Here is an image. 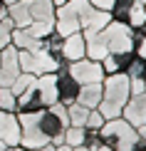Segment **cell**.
Segmentation results:
<instances>
[{
    "instance_id": "cell-1",
    "label": "cell",
    "mask_w": 146,
    "mask_h": 151,
    "mask_svg": "<svg viewBox=\"0 0 146 151\" xmlns=\"http://www.w3.org/2000/svg\"><path fill=\"white\" fill-rule=\"evenodd\" d=\"M20 122V146L32 151L45 144H65V129L69 127L67 106L55 102L40 111H22L17 114Z\"/></svg>"
},
{
    "instance_id": "cell-2",
    "label": "cell",
    "mask_w": 146,
    "mask_h": 151,
    "mask_svg": "<svg viewBox=\"0 0 146 151\" xmlns=\"http://www.w3.org/2000/svg\"><path fill=\"white\" fill-rule=\"evenodd\" d=\"M109 22H111L109 10L94 8L89 0H67L65 5L55 10V32L60 35L82 32L84 37H89L104 30Z\"/></svg>"
},
{
    "instance_id": "cell-3",
    "label": "cell",
    "mask_w": 146,
    "mask_h": 151,
    "mask_svg": "<svg viewBox=\"0 0 146 151\" xmlns=\"http://www.w3.org/2000/svg\"><path fill=\"white\" fill-rule=\"evenodd\" d=\"M129 97H131V87H129V77L124 72L104 74V79H101V99H99L97 109L101 111L104 119H117V116H122V109Z\"/></svg>"
},
{
    "instance_id": "cell-4",
    "label": "cell",
    "mask_w": 146,
    "mask_h": 151,
    "mask_svg": "<svg viewBox=\"0 0 146 151\" xmlns=\"http://www.w3.org/2000/svg\"><path fill=\"white\" fill-rule=\"evenodd\" d=\"M99 134H101V144L109 146L111 151H131V149H136V129L122 116L106 119L104 127L99 129Z\"/></svg>"
},
{
    "instance_id": "cell-5",
    "label": "cell",
    "mask_w": 146,
    "mask_h": 151,
    "mask_svg": "<svg viewBox=\"0 0 146 151\" xmlns=\"http://www.w3.org/2000/svg\"><path fill=\"white\" fill-rule=\"evenodd\" d=\"M17 62H20V72H30V74H35V77L57 72V67H60V60H55L45 47L17 50Z\"/></svg>"
},
{
    "instance_id": "cell-6",
    "label": "cell",
    "mask_w": 146,
    "mask_h": 151,
    "mask_svg": "<svg viewBox=\"0 0 146 151\" xmlns=\"http://www.w3.org/2000/svg\"><path fill=\"white\" fill-rule=\"evenodd\" d=\"M99 37L109 52H134V37H131V27L124 22L111 20L104 30H99Z\"/></svg>"
},
{
    "instance_id": "cell-7",
    "label": "cell",
    "mask_w": 146,
    "mask_h": 151,
    "mask_svg": "<svg viewBox=\"0 0 146 151\" xmlns=\"http://www.w3.org/2000/svg\"><path fill=\"white\" fill-rule=\"evenodd\" d=\"M67 72L72 74L79 84H92V82H101V79H104V67H101V62L89 60V57H82V60L69 62Z\"/></svg>"
},
{
    "instance_id": "cell-8",
    "label": "cell",
    "mask_w": 146,
    "mask_h": 151,
    "mask_svg": "<svg viewBox=\"0 0 146 151\" xmlns=\"http://www.w3.org/2000/svg\"><path fill=\"white\" fill-rule=\"evenodd\" d=\"M20 74V62H17V47L5 45L0 50V87H10Z\"/></svg>"
},
{
    "instance_id": "cell-9",
    "label": "cell",
    "mask_w": 146,
    "mask_h": 151,
    "mask_svg": "<svg viewBox=\"0 0 146 151\" xmlns=\"http://www.w3.org/2000/svg\"><path fill=\"white\" fill-rule=\"evenodd\" d=\"M122 119H126L134 129L146 124V92L131 94V97L126 99V104L122 109Z\"/></svg>"
},
{
    "instance_id": "cell-10",
    "label": "cell",
    "mask_w": 146,
    "mask_h": 151,
    "mask_svg": "<svg viewBox=\"0 0 146 151\" xmlns=\"http://www.w3.org/2000/svg\"><path fill=\"white\" fill-rule=\"evenodd\" d=\"M0 141L5 146H20V122L15 111H3L0 109Z\"/></svg>"
},
{
    "instance_id": "cell-11",
    "label": "cell",
    "mask_w": 146,
    "mask_h": 151,
    "mask_svg": "<svg viewBox=\"0 0 146 151\" xmlns=\"http://www.w3.org/2000/svg\"><path fill=\"white\" fill-rule=\"evenodd\" d=\"M87 57V45H84V35L82 32H72L65 35V45H62V60L65 62H74Z\"/></svg>"
},
{
    "instance_id": "cell-12",
    "label": "cell",
    "mask_w": 146,
    "mask_h": 151,
    "mask_svg": "<svg viewBox=\"0 0 146 151\" xmlns=\"http://www.w3.org/2000/svg\"><path fill=\"white\" fill-rule=\"evenodd\" d=\"M12 27H27L32 22V12H30V0H17V3L8 5V15Z\"/></svg>"
},
{
    "instance_id": "cell-13",
    "label": "cell",
    "mask_w": 146,
    "mask_h": 151,
    "mask_svg": "<svg viewBox=\"0 0 146 151\" xmlns=\"http://www.w3.org/2000/svg\"><path fill=\"white\" fill-rule=\"evenodd\" d=\"M35 89H37V94H40V99H42L45 106L55 104L57 102V77H55V72L40 74L37 82H35Z\"/></svg>"
},
{
    "instance_id": "cell-14",
    "label": "cell",
    "mask_w": 146,
    "mask_h": 151,
    "mask_svg": "<svg viewBox=\"0 0 146 151\" xmlns=\"http://www.w3.org/2000/svg\"><path fill=\"white\" fill-rule=\"evenodd\" d=\"M136 52H109L104 60H101V67H104V74H119L126 72V67L131 65Z\"/></svg>"
},
{
    "instance_id": "cell-15",
    "label": "cell",
    "mask_w": 146,
    "mask_h": 151,
    "mask_svg": "<svg viewBox=\"0 0 146 151\" xmlns=\"http://www.w3.org/2000/svg\"><path fill=\"white\" fill-rule=\"evenodd\" d=\"M101 99V82H92V84H79V94L77 102L87 109H97Z\"/></svg>"
},
{
    "instance_id": "cell-16",
    "label": "cell",
    "mask_w": 146,
    "mask_h": 151,
    "mask_svg": "<svg viewBox=\"0 0 146 151\" xmlns=\"http://www.w3.org/2000/svg\"><path fill=\"white\" fill-rule=\"evenodd\" d=\"M55 5L52 0H30V12H32V22H45L55 20Z\"/></svg>"
},
{
    "instance_id": "cell-17",
    "label": "cell",
    "mask_w": 146,
    "mask_h": 151,
    "mask_svg": "<svg viewBox=\"0 0 146 151\" xmlns=\"http://www.w3.org/2000/svg\"><path fill=\"white\" fill-rule=\"evenodd\" d=\"M62 45H65V35H60V32H50L45 37V42H42V47L60 62H62Z\"/></svg>"
},
{
    "instance_id": "cell-18",
    "label": "cell",
    "mask_w": 146,
    "mask_h": 151,
    "mask_svg": "<svg viewBox=\"0 0 146 151\" xmlns=\"http://www.w3.org/2000/svg\"><path fill=\"white\" fill-rule=\"evenodd\" d=\"M126 25H129L131 30H141V27H146V5H139V3L131 5L129 17H126Z\"/></svg>"
},
{
    "instance_id": "cell-19",
    "label": "cell",
    "mask_w": 146,
    "mask_h": 151,
    "mask_svg": "<svg viewBox=\"0 0 146 151\" xmlns=\"http://www.w3.org/2000/svg\"><path fill=\"white\" fill-rule=\"evenodd\" d=\"M87 114H89V109H87V106H82L79 102L69 104V106H67V119H69V127H84Z\"/></svg>"
},
{
    "instance_id": "cell-20",
    "label": "cell",
    "mask_w": 146,
    "mask_h": 151,
    "mask_svg": "<svg viewBox=\"0 0 146 151\" xmlns=\"http://www.w3.org/2000/svg\"><path fill=\"white\" fill-rule=\"evenodd\" d=\"M30 35L35 37V40H45V37L50 35V32H55V20H45V22H30L27 27Z\"/></svg>"
},
{
    "instance_id": "cell-21",
    "label": "cell",
    "mask_w": 146,
    "mask_h": 151,
    "mask_svg": "<svg viewBox=\"0 0 146 151\" xmlns=\"http://www.w3.org/2000/svg\"><path fill=\"white\" fill-rule=\"evenodd\" d=\"M0 109L3 111H15L17 114V97L12 94L10 87H0Z\"/></svg>"
},
{
    "instance_id": "cell-22",
    "label": "cell",
    "mask_w": 146,
    "mask_h": 151,
    "mask_svg": "<svg viewBox=\"0 0 146 151\" xmlns=\"http://www.w3.org/2000/svg\"><path fill=\"white\" fill-rule=\"evenodd\" d=\"M82 139H84V127H67L65 129V144L67 146H82Z\"/></svg>"
},
{
    "instance_id": "cell-23",
    "label": "cell",
    "mask_w": 146,
    "mask_h": 151,
    "mask_svg": "<svg viewBox=\"0 0 146 151\" xmlns=\"http://www.w3.org/2000/svg\"><path fill=\"white\" fill-rule=\"evenodd\" d=\"M82 146L89 149V151H97L101 146V134L99 129H84V139H82Z\"/></svg>"
},
{
    "instance_id": "cell-24",
    "label": "cell",
    "mask_w": 146,
    "mask_h": 151,
    "mask_svg": "<svg viewBox=\"0 0 146 151\" xmlns=\"http://www.w3.org/2000/svg\"><path fill=\"white\" fill-rule=\"evenodd\" d=\"M106 119L101 116L99 109H89V114H87V122H84V129H101L104 127Z\"/></svg>"
},
{
    "instance_id": "cell-25",
    "label": "cell",
    "mask_w": 146,
    "mask_h": 151,
    "mask_svg": "<svg viewBox=\"0 0 146 151\" xmlns=\"http://www.w3.org/2000/svg\"><path fill=\"white\" fill-rule=\"evenodd\" d=\"M10 32H12L10 20H8V17H5V20H0V50H3L5 45H10Z\"/></svg>"
},
{
    "instance_id": "cell-26",
    "label": "cell",
    "mask_w": 146,
    "mask_h": 151,
    "mask_svg": "<svg viewBox=\"0 0 146 151\" xmlns=\"http://www.w3.org/2000/svg\"><path fill=\"white\" fill-rule=\"evenodd\" d=\"M134 52L139 55V57H144V60H146V30H144V35H141V40H139V45H136Z\"/></svg>"
},
{
    "instance_id": "cell-27",
    "label": "cell",
    "mask_w": 146,
    "mask_h": 151,
    "mask_svg": "<svg viewBox=\"0 0 146 151\" xmlns=\"http://www.w3.org/2000/svg\"><path fill=\"white\" fill-rule=\"evenodd\" d=\"M89 3L94 5V8H99V10H109L114 5V0H89Z\"/></svg>"
},
{
    "instance_id": "cell-28",
    "label": "cell",
    "mask_w": 146,
    "mask_h": 151,
    "mask_svg": "<svg viewBox=\"0 0 146 151\" xmlns=\"http://www.w3.org/2000/svg\"><path fill=\"white\" fill-rule=\"evenodd\" d=\"M5 15H8V5L0 0V20H5Z\"/></svg>"
},
{
    "instance_id": "cell-29",
    "label": "cell",
    "mask_w": 146,
    "mask_h": 151,
    "mask_svg": "<svg viewBox=\"0 0 146 151\" xmlns=\"http://www.w3.org/2000/svg\"><path fill=\"white\" fill-rule=\"evenodd\" d=\"M55 151H72V146H67V144H57Z\"/></svg>"
},
{
    "instance_id": "cell-30",
    "label": "cell",
    "mask_w": 146,
    "mask_h": 151,
    "mask_svg": "<svg viewBox=\"0 0 146 151\" xmlns=\"http://www.w3.org/2000/svg\"><path fill=\"white\" fill-rule=\"evenodd\" d=\"M32 151H55L52 144H45V146H40V149H32Z\"/></svg>"
},
{
    "instance_id": "cell-31",
    "label": "cell",
    "mask_w": 146,
    "mask_h": 151,
    "mask_svg": "<svg viewBox=\"0 0 146 151\" xmlns=\"http://www.w3.org/2000/svg\"><path fill=\"white\" fill-rule=\"evenodd\" d=\"M67 3V0H52V5H55V8H60V5H65Z\"/></svg>"
},
{
    "instance_id": "cell-32",
    "label": "cell",
    "mask_w": 146,
    "mask_h": 151,
    "mask_svg": "<svg viewBox=\"0 0 146 151\" xmlns=\"http://www.w3.org/2000/svg\"><path fill=\"white\" fill-rule=\"evenodd\" d=\"M0 151H10V146H5V144L0 141Z\"/></svg>"
},
{
    "instance_id": "cell-33",
    "label": "cell",
    "mask_w": 146,
    "mask_h": 151,
    "mask_svg": "<svg viewBox=\"0 0 146 151\" xmlns=\"http://www.w3.org/2000/svg\"><path fill=\"white\" fill-rule=\"evenodd\" d=\"M97 151H111V149H109V146H104V144H101V146H99Z\"/></svg>"
},
{
    "instance_id": "cell-34",
    "label": "cell",
    "mask_w": 146,
    "mask_h": 151,
    "mask_svg": "<svg viewBox=\"0 0 146 151\" xmlns=\"http://www.w3.org/2000/svg\"><path fill=\"white\" fill-rule=\"evenodd\" d=\"M72 151H89V149H84V146H74Z\"/></svg>"
},
{
    "instance_id": "cell-35",
    "label": "cell",
    "mask_w": 146,
    "mask_h": 151,
    "mask_svg": "<svg viewBox=\"0 0 146 151\" xmlns=\"http://www.w3.org/2000/svg\"><path fill=\"white\" fill-rule=\"evenodd\" d=\"M10 151H27V149H22V146H12Z\"/></svg>"
},
{
    "instance_id": "cell-36",
    "label": "cell",
    "mask_w": 146,
    "mask_h": 151,
    "mask_svg": "<svg viewBox=\"0 0 146 151\" xmlns=\"http://www.w3.org/2000/svg\"><path fill=\"white\" fill-rule=\"evenodd\" d=\"M144 87H146V62H144Z\"/></svg>"
},
{
    "instance_id": "cell-37",
    "label": "cell",
    "mask_w": 146,
    "mask_h": 151,
    "mask_svg": "<svg viewBox=\"0 0 146 151\" xmlns=\"http://www.w3.org/2000/svg\"><path fill=\"white\" fill-rule=\"evenodd\" d=\"M131 3H139V5H146V0H131Z\"/></svg>"
},
{
    "instance_id": "cell-38",
    "label": "cell",
    "mask_w": 146,
    "mask_h": 151,
    "mask_svg": "<svg viewBox=\"0 0 146 151\" xmlns=\"http://www.w3.org/2000/svg\"><path fill=\"white\" fill-rule=\"evenodd\" d=\"M3 3H5V5H12V3H17V0H3Z\"/></svg>"
},
{
    "instance_id": "cell-39",
    "label": "cell",
    "mask_w": 146,
    "mask_h": 151,
    "mask_svg": "<svg viewBox=\"0 0 146 151\" xmlns=\"http://www.w3.org/2000/svg\"><path fill=\"white\" fill-rule=\"evenodd\" d=\"M131 151H141V149H131Z\"/></svg>"
},
{
    "instance_id": "cell-40",
    "label": "cell",
    "mask_w": 146,
    "mask_h": 151,
    "mask_svg": "<svg viewBox=\"0 0 146 151\" xmlns=\"http://www.w3.org/2000/svg\"><path fill=\"white\" fill-rule=\"evenodd\" d=\"M144 151H146V146H144Z\"/></svg>"
}]
</instances>
